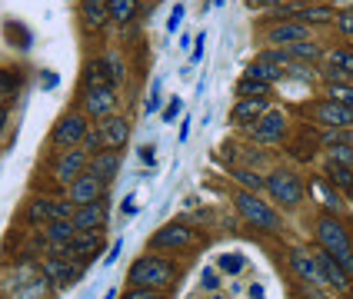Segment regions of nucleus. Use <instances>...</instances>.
Returning a JSON list of instances; mask_svg holds the SVG:
<instances>
[{
  "label": "nucleus",
  "mask_w": 353,
  "mask_h": 299,
  "mask_svg": "<svg viewBox=\"0 0 353 299\" xmlns=\"http://www.w3.org/2000/svg\"><path fill=\"white\" fill-rule=\"evenodd\" d=\"M314 233H316V246H320L323 253H330V256L340 263V269L353 279V236L347 233V226L336 219V213H327V210H323L320 219H316Z\"/></svg>",
  "instance_id": "f257e3e1"
},
{
  "label": "nucleus",
  "mask_w": 353,
  "mask_h": 299,
  "mask_svg": "<svg viewBox=\"0 0 353 299\" xmlns=\"http://www.w3.org/2000/svg\"><path fill=\"white\" fill-rule=\"evenodd\" d=\"M176 269L170 259H163L160 253H147V256L134 259V266H130V273H127V279H130V286H143V289H157V293H163L170 283H174Z\"/></svg>",
  "instance_id": "f03ea898"
},
{
  "label": "nucleus",
  "mask_w": 353,
  "mask_h": 299,
  "mask_svg": "<svg viewBox=\"0 0 353 299\" xmlns=\"http://www.w3.org/2000/svg\"><path fill=\"white\" fill-rule=\"evenodd\" d=\"M234 206H236V213L247 219L254 230H260V233H280V226H283L274 206L263 203V199L256 197V193H250V190H236Z\"/></svg>",
  "instance_id": "7ed1b4c3"
},
{
  "label": "nucleus",
  "mask_w": 353,
  "mask_h": 299,
  "mask_svg": "<svg viewBox=\"0 0 353 299\" xmlns=\"http://www.w3.org/2000/svg\"><path fill=\"white\" fill-rule=\"evenodd\" d=\"M87 133H90V120H87V113H83V110H70V113H63V117L54 123V130H50V143L63 153V150L80 146Z\"/></svg>",
  "instance_id": "20e7f679"
},
{
  "label": "nucleus",
  "mask_w": 353,
  "mask_h": 299,
  "mask_svg": "<svg viewBox=\"0 0 353 299\" xmlns=\"http://www.w3.org/2000/svg\"><path fill=\"white\" fill-rule=\"evenodd\" d=\"M83 113L87 120H107L117 113V87L100 80V83H87L83 87Z\"/></svg>",
  "instance_id": "39448f33"
},
{
  "label": "nucleus",
  "mask_w": 353,
  "mask_h": 299,
  "mask_svg": "<svg viewBox=\"0 0 353 299\" xmlns=\"http://www.w3.org/2000/svg\"><path fill=\"white\" fill-rule=\"evenodd\" d=\"M267 193H270L280 206L294 210V206H300V199H303V183H300L296 173L280 166V170H274V173L267 177Z\"/></svg>",
  "instance_id": "423d86ee"
},
{
  "label": "nucleus",
  "mask_w": 353,
  "mask_h": 299,
  "mask_svg": "<svg viewBox=\"0 0 353 299\" xmlns=\"http://www.w3.org/2000/svg\"><path fill=\"white\" fill-rule=\"evenodd\" d=\"M196 243V233L187 223H167L150 236V253H170V250H190Z\"/></svg>",
  "instance_id": "0eeeda50"
},
{
  "label": "nucleus",
  "mask_w": 353,
  "mask_h": 299,
  "mask_svg": "<svg viewBox=\"0 0 353 299\" xmlns=\"http://www.w3.org/2000/svg\"><path fill=\"white\" fill-rule=\"evenodd\" d=\"M307 113L323 130H353V110H347V107H340V103H334V100H327V97L307 103Z\"/></svg>",
  "instance_id": "6e6552de"
},
{
  "label": "nucleus",
  "mask_w": 353,
  "mask_h": 299,
  "mask_svg": "<svg viewBox=\"0 0 353 299\" xmlns=\"http://www.w3.org/2000/svg\"><path fill=\"white\" fill-rule=\"evenodd\" d=\"M303 40H314V27H307L300 20H280V23H270L263 30V43L267 47H280V50H287L294 43H303Z\"/></svg>",
  "instance_id": "1a4fd4ad"
},
{
  "label": "nucleus",
  "mask_w": 353,
  "mask_h": 299,
  "mask_svg": "<svg viewBox=\"0 0 353 299\" xmlns=\"http://www.w3.org/2000/svg\"><path fill=\"white\" fill-rule=\"evenodd\" d=\"M250 137H254V143H263V146L280 143V140L287 137V113H283L280 107H270V110L250 126Z\"/></svg>",
  "instance_id": "9d476101"
},
{
  "label": "nucleus",
  "mask_w": 353,
  "mask_h": 299,
  "mask_svg": "<svg viewBox=\"0 0 353 299\" xmlns=\"http://www.w3.org/2000/svg\"><path fill=\"white\" fill-rule=\"evenodd\" d=\"M103 193H107V183H100V179L87 170L83 177H77L70 186H67V193H63V197L70 199L74 206H90V203H100Z\"/></svg>",
  "instance_id": "9b49d317"
},
{
  "label": "nucleus",
  "mask_w": 353,
  "mask_h": 299,
  "mask_svg": "<svg viewBox=\"0 0 353 299\" xmlns=\"http://www.w3.org/2000/svg\"><path fill=\"white\" fill-rule=\"evenodd\" d=\"M87 163H90V157H87L80 146H74V150H63V153L54 159V179H57V183H63V186H70L77 177H83V173H87Z\"/></svg>",
  "instance_id": "f8f14e48"
},
{
  "label": "nucleus",
  "mask_w": 353,
  "mask_h": 299,
  "mask_svg": "<svg viewBox=\"0 0 353 299\" xmlns=\"http://www.w3.org/2000/svg\"><path fill=\"white\" fill-rule=\"evenodd\" d=\"M267 110H270V97H236L234 110H230V120H234L236 126H247L250 130Z\"/></svg>",
  "instance_id": "ddd939ff"
},
{
  "label": "nucleus",
  "mask_w": 353,
  "mask_h": 299,
  "mask_svg": "<svg viewBox=\"0 0 353 299\" xmlns=\"http://www.w3.org/2000/svg\"><path fill=\"white\" fill-rule=\"evenodd\" d=\"M287 259H290V269H294V273H296L300 279H303L307 286H320V283H323V276H320V269H316L314 253H310L307 246H290V253H287Z\"/></svg>",
  "instance_id": "4468645a"
},
{
  "label": "nucleus",
  "mask_w": 353,
  "mask_h": 299,
  "mask_svg": "<svg viewBox=\"0 0 353 299\" xmlns=\"http://www.w3.org/2000/svg\"><path fill=\"white\" fill-rule=\"evenodd\" d=\"M97 130H100V137H103V146H107V150H123V143L130 140V120L114 113V117L100 120Z\"/></svg>",
  "instance_id": "2eb2a0df"
},
{
  "label": "nucleus",
  "mask_w": 353,
  "mask_h": 299,
  "mask_svg": "<svg viewBox=\"0 0 353 299\" xmlns=\"http://www.w3.org/2000/svg\"><path fill=\"white\" fill-rule=\"evenodd\" d=\"M43 276L50 279L57 289H67V286H74L80 279V263H70V259H47L43 263Z\"/></svg>",
  "instance_id": "dca6fc26"
},
{
  "label": "nucleus",
  "mask_w": 353,
  "mask_h": 299,
  "mask_svg": "<svg viewBox=\"0 0 353 299\" xmlns=\"http://www.w3.org/2000/svg\"><path fill=\"white\" fill-rule=\"evenodd\" d=\"M314 259H316V269H320V276H323V283H330L334 289H340V293H347L350 289V283L353 279L340 269V263H336L330 253H323V250H316L314 253Z\"/></svg>",
  "instance_id": "f3484780"
},
{
  "label": "nucleus",
  "mask_w": 353,
  "mask_h": 299,
  "mask_svg": "<svg viewBox=\"0 0 353 299\" xmlns=\"http://www.w3.org/2000/svg\"><path fill=\"white\" fill-rule=\"evenodd\" d=\"M120 150H103V153H97V157H90V163H87V170L94 173V177L100 179V183H114L120 173Z\"/></svg>",
  "instance_id": "a211bd4d"
},
{
  "label": "nucleus",
  "mask_w": 353,
  "mask_h": 299,
  "mask_svg": "<svg viewBox=\"0 0 353 299\" xmlns=\"http://www.w3.org/2000/svg\"><path fill=\"white\" fill-rule=\"evenodd\" d=\"M103 219H107V203H103V199H100V203H90V206H77V210H74V226H77L80 233H100Z\"/></svg>",
  "instance_id": "6ab92c4d"
},
{
  "label": "nucleus",
  "mask_w": 353,
  "mask_h": 299,
  "mask_svg": "<svg viewBox=\"0 0 353 299\" xmlns=\"http://www.w3.org/2000/svg\"><path fill=\"white\" fill-rule=\"evenodd\" d=\"M80 20L87 30L100 34L107 23H110V10H107V0H80Z\"/></svg>",
  "instance_id": "aec40b11"
},
{
  "label": "nucleus",
  "mask_w": 353,
  "mask_h": 299,
  "mask_svg": "<svg viewBox=\"0 0 353 299\" xmlns=\"http://www.w3.org/2000/svg\"><path fill=\"white\" fill-rule=\"evenodd\" d=\"M310 190H314V199L327 210V213H340V210H343V197L336 193L334 183H327V179H314V183H310Z\"/></svg>",
  "instance_id": "412c9836"
},
{
  "label": "nucleus",
  "mask_w": 353,
  "mask_h": 299,
  "mask_svg": "<svg viewBox=\"0 0 353 299\" xmlns=\"http://www.w3.org/2000/svg\"><path fill=\"white\" fill-rule=\"evenodd\" d=\"M294 20L307 23V27H314V23H330V20H336V7H330V3H307V7H296Z\"/></svg>",
  "instance_id": "4be33fe9"
},
{
  "label": "nucleus",
  "mask_w": 353,
  "mask_h": 299,
  "mask_svg": "<svg viewBox=\"0 0 353 299\" xmlns=\"http://www.w3.org/2000/svg\"><path fill=\"white\" fill-rule=\"evenodd\" d=\"M74 236H77L74 219H54V223H47V246H70Z\"/></svg>",
  "instance_id": "5701e85b"
},
{
  "label": "nucleus",
  "mask_w": 353,
  "mask_h": 299,
  "mask_svg": "<svg viewBox=\"0 0 353 299\" xmlns=\"http://www.w3.org/2000/svg\"><path fill=\"white\" fill-rule=\"evenodd\" d=\"M23 219H27V223H34V226H47V223H54V199L34 197L30 203H27Z\"/></svg>",
  "instance_id": "b1692460"
},
{
  "label": "nucleus",
  "mask_w": 353,
  "mask_h": 299,
  "mask_svg": "<svg viewBox=\"0 0 353 299\" xmlns=\"http://www.w3.org/2000/svg\"><path fill=\"white\" fill-rule=\"evenodd\" d=\"M287 57H290V63H320V57H323V47L316 43V40H303V43H294V47H287Z\"/></svg>",
  "instance_id": "393cba45"
},
{
  "label": "nucleus",
  "mask_w": 353,
  "mask_h": 299,
  "mask_svg": "<svg viewBox=\"0 0 353 299\" xmlns=\"http://www.w3.org/2000/svg\"><path fill=\"white\" fill-rule=\"evenodd\" d=\"M70 250H74V259L77 263H83V259H94L100 253V233H80L74 236V243H70Z\"/></svg>",
  "instance_id": "a878e982"
},
{
  "label": "nucleus",
  "mask_w": 353,
  "mask_h": 299,
  "mask_svg": "<svg viewBox=\"0 0 353 299\" xmlns=\"http://www.w3.org/2000/svg\"><path fill=\"white\" fill-rule=\"evenodd\" d=\"M323 173H327V179L334 183V186L340 190V193H347V197H353V166H340V163H330V159H327Z\"/></svg>",
  "instance_id": "bb28decb"
},
{
  "label": "nucleus",
  "mask_w": 353,
  "mask_h": 299,
  "mask_svg": "<svg viewBox=\"0 0 353 299\" xmlns=\"http://www.w3.org/2000/svg\"><path fill=\"white\" fill-rule=\"evenodd\" d=\"M243 77H254V80H263V83H270L274 87L276 80L283 77V67H274V63H267V60H250L247 63V70H243Z\"/></svg>",
  "instance_id": "cd10ccee"
},
{
  "label": "nucleus",
  "mask_w": 353,
  "mask_h": 299,
  "mask_svg": "<svg viewBox=\"0 0 353 299\" xmlns=\"http://www.w3.org/2000/svg\"><path fill=\"white\" fill-rule=\"evenodd\" d=\"M107 10H110V23H130L137 17L140 10V0H107Z\"/></svg>",
  "instance_id": "c85d7f7f"
},
{
  "label": "nucleus",
  "mask_w": 353,
  "mask_h": 299,
  "mask_svg": "<svg viewBox=\"0 0 353 299\" xmlns=\"http://www.w3.org/2000/svg\"><path fill=\"white\" fill-rule=\"evenodd\" d=\"M100 67H103V74H107V83H114V87H120L123 77H127V63H123V57L114 54V50L100 57Z\"/></svg>",
  "instance_id": "c756f323"
},
{
  "label": "nucleus",
  "mask_w": 353,
  "mask_h": 299,
  "mask_svg": "<svg viewBox=\"0 0 353 299\" xmlns=\"http://www.w3.org/2000/svg\"><path fill=\"white\" fill-rule=\"evenodd\" d=\"M236 97H270V83H263V80H254V77H240L236 80Z\"/></svg>",
  "instance_id": "7c9ffc66"
},
{
  "label": "nucleus",
  "mask_w": 353,
  "mask_h": 299,
  "mask_svg": "<svg viewBox=\"0 0 353 299\" xmlns=\"http://www.w3.org/2000/svg\"><path fill=\"white\" fill-rule=\"evenodd\" d=\"M327 63H334L336 70H343L353 80V50L350 47H330L327 50Z\"/></svg>",
  "instance_id": "2f4dec72"
},
{
  "label": "nucleus",
  "mask_w": 353,
  "mask_h": 299,
  "mask_svg": "<svg viewBox=\"0 0 353 299\" xmlns=\"http://www.w3.org/2000/svg\"><path fill=\"white\" fill-rule=\"evenodd\" d=\"M230 173H234L236 183H243V190H250V193H260V190H267V177H256L254 170H243V166H234Z\"/></svg>",
  "instance_id": "473e14b6"
},
{
  "label": "nucleus",
  "mask_w": 353,
  "mask_h": 299,
  "mask_svg": "<svg viewBox=\"0 0 353 299\" xmlns=\"http://www.w3.org/2000/svg\"><path fill=\"white\" fill-rule=\"evenodd\" d=\"M323 97L340 103V107H347V110H353V83H327V93Z\"/></svg>",
  "instance_id": "72a5a7b5"
},
{
  "label": "nucleus",
  "mask_w": 353,
  "mask_h": 299,
  "mask_svg": "<svg viewBox=\"0 0 353 299\" xmlns=\"http://www.w3.org/2000/svg\"><path fill=\"white\" fill-rule=\"evenodd\" d=\"M323 150L327 146H340V143H353V133L350 130H320V140H316Z\"/></svg>",
  "instance_id": "f704fd0d"
},
{
  "label": "nucleus",
  "mask_w": 353,
  "mask_h": 299,
  "mask_svg": "<svg viewBox=\"0 0 353 299\" xmlns=\"http://www.w3.org/2000/svg\"><path fill=\"white\" fill-rule=\"evenodd\" d=\"M327 159H330V163H340V166H353V143L327 146Z\"/></svg>",
  "instance_id": "c9c22d12"
},
{
  "label": "nucleus",
  "mask_w": 353,
  "mask_h": 299,
  "mask_svg": "<svg viewBox=\"0 0 353 299\" xmlns=\"http://www.w3.org/2000/svg\"><path fill=\"white\" fill-rule=\"evenodd\" d=\"M20 87V74L10 67H0V97H10Z\"/></svg>",
  "instance_id": "e433bc0d"
},
{
  "label": "nucleus",
  "mask_w": 353,
  "mask_h": 299,
  "mask_svg": "<svg viewBox=\"0 0 353 299\" xmlns=\"http://www.w3.org/2000/svg\"><path fill=\"white\" fill-rule=\"evenodd\" d=\"M80 150H83L87 157H97V153H103L107 146H103V137H100V130H90V133L83 137V143H80Z\"/></svg>",
  "instance_id": "4c0bfd02"
},
{
  "label": "nucleus",
  "mask_w": 353,
  "mask_h": 299,
  "mask_svg": "<svg viewBox=\"0 0 353 299\" xmlns=\"http://www.w3.org/2000/svg\"><path fill=\"white\" fill-rule=\"evenodd\" d=\"M220 269H223L227 276L243 273V256H240V253H223V256H220Z\"/></svg>",
  "instance_id": "58836bf2"
},
{
  "label": "nucleus",
  "mask_w": 353,
  "mask_h": 299,
  "mask_svg": "<svg viewBox=\"0 0 353 299\" xmlns=\"http://www.w3.org/2000/svg\"><path fill=\"white\" fill-rule=\"evenodd\" d=\"M120 299H163V293H157V289H143V286H130Z\"/></svg>",
  "instance_id": "ea45409f"
},
{
  "label": "nucleus",
  "mask_w": 353,
  "mask_h": 299,
  "mask_svg": "<svg viewBox=\"0 0 353 299\" xmlns=\"http://www.w3.org/2000/svg\"><path fill=\"white\" fill-rule=\"evenodd\" d=\"M287 74L296 80H314V70H310V63H287Z\"/></svg>",
  "instance_id": "a19ab883"
},
{
  "label": "nucleus",
  "mask_w": 353,
  "mask_h": 299,
  "mask_svg": "<svg viewBox=\"0 0 353 299\" xmlns=\"http://www.w3.org/2000/svg\"><path fill=\"white\" fill-rule=\"evenodd\" d=\"M336 30L347 40H353V14H343V10H340V14H336Z\"/></svg>",
  "instance_id": "79ce46f5"
},
{
  "label": "nucleus",
  "mask_w": 353,
  "mask_h": 299,
  "mask_svg": "<svg viewBox=\"0 0 353 299\" xmlns=\"http://www.w3.org/2000/svg\"><path fill=\"white\" fill-rule=\"evenodd\" d=\"M157 107H160V83H154V87H150V97H147V103H143V110L154 113Z\"/></svg>",
  "instance_id": "37998d69"
},
{
  "label": "nucleus",
  "mask_w": 353,
  "mask_h": 299,
  "mask_svg": "<svg viewBox=\"0 0 353 299\" xmlns=\"http://www.w3.org/2000/svg\"><path fill=\"white\" fill-rule=\"evenodd\" d=\"M180 107H183V103H180V97L170 100V103H167V110H163V123H174L176 113H180Z\"/></svg>",
  "instance_id": "c03bdc74"
},
{
  "label": "nucleus",
  "mask_w": 353,
  "mask_h": 299,
  "mask_svg": "<svg viewBox=\"0 0 353 299\" xmlns=\"http://www.w3.org/2000/svg\"><path fill=\"white\" fill-rule=\"evenodd\" d=\"M180 20H183V3H176L174 14H170V20H167V30H170V34H174L176 27H180Z\"/></svg>",
  "instance_id": "a18cd8bd"
},
{
  "label": "nucleus",
  "mask_w": 353,
  "mask_h": 299,
  "mask_svg": "<svg viewBox=\"0 0 353 299\" xmlns=\"http://www.w3.org/2000/svg\"><path fill=\"white\" fill-rule=\"evenodd\" d=\"M216 283H220V276H216L214 269H203V286H207V289H214Z\"/></svg>",
  "instance_id": "49530a36"
},
{
  "label": "nucleus",
  "mask_w": 353,
  "mask_h": 299,
  "mask_svg": "<svg viewBox=\"0 0 353 299\" xmlns=\"http://www.w3.org/2000/svg\"><path fill=\"white\" fill-rule=\"evenodd\" d=\"M200 57H203V34H196V43H194V54H190V60H194V63H196V60H200Z\"/></svg>",
  "instance_id": "de8ad7c7"
},
{
  "label": "nucleus",
  "mask_w": 353,
  "mask_h": 299,
  "mask_svg": "<svg viewBox=\"0 0 353 299\" xmlns=\"http://www.w3.org/2000/svg\"><path fill=\"white\" fill-rule=\"evenodd\" d=\"M247 3H250L254 10H263V7H276L280 0H247Z\"/></svg>",
  "instance_id": "09e8293b"
},
{
  "label": "nucleus",
  "mask_w": 353,
  "mask_h": 299,
  "mask_svg": "<svg viewBox=\"0 0 353 299\" xmlns=\"http://www.w3.org/2000/svg\"><path fill=\"white\" fill-rule=\"evenodd\" d=\"M120 246H123V243H120V239H117V246H114V250H110V253H107V259H103V263H107V266H110V263H117V256H120Z\"/></svg>",
  "instance_id": "8fccbe9b"
},
{
  "label": "nucleus",
  "mask_w": 353,
  "mask_h": 299,
  "mask_svg": "<svg viewBox=\"0 0 353 299\" xmlns=\"http://www.w3.org/2000/svg\"><path fill=\"white\" fill-rule=\"evenodd\" d=\"M7 120H10V110H7V107H0V133H3V126H7Z\"/></svg>",
  "instance_id": "3c124183"
},
{
  "label": "nucleus",
  "mask_w": 353,
  "mask_h": 299,
  "mask_svg": "<svg viewBox=\"0 0 353 299\" xmlns=\"http://www.w3.org/2000/svg\"><path fill=\"white\" fill-rule=\"evenodd\" d=\"M250 296H254V299H263V289H260V286H254V289H250Z\"/></svg>",
  "instance_id": "603ef678"
},
{
  "label": "nucleus",
  "mask_w": 353,
  "mask_h": 299,
  "mask_svg": "<svg viewBox=\"0 0 353 299\" xmlns=\"http://www.w3.org/2000/svg\"><path fill=\"white\" fill-rule=\"evenodd\" d=\"M216 7H223V0H216Z\"/></svg>",
  "instance_id": "864d4df0"
},
{
  "label": "nucleus",
  "mask_w": 353,
  "mask_h": 299,
  "mask_svg": "<svg viewBox=\"0 0 353 299\" xmlns=\"http://www.w3.org/2000/svg\"><path fill=\"white\" fill-rule=\"evenodd\" d=\"M214 299H223V296H214Z\"/></svg>",
  "instance_id": "5fc2aeb1"
}]
</instances>
